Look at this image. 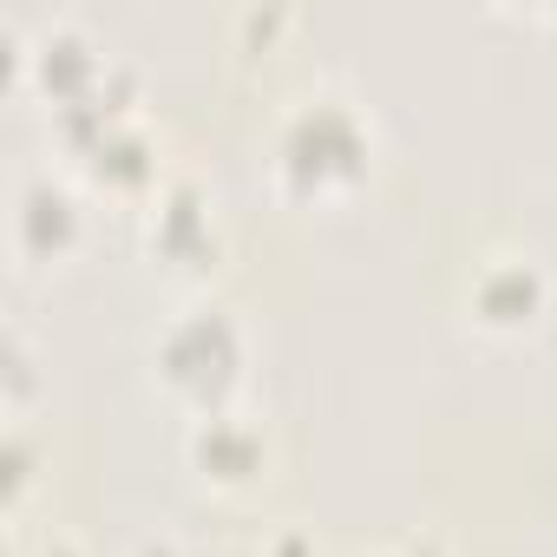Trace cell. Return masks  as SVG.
Segmentation results:
<instances>
[{"mask_svg":"<svg viewBox=\"0 0 557 557\" xmlns=\"http://www.w3.org/2000/svg\"><path fill=\"white\" fill-rule=\"evenodd\" d=\"M236 368H243V329L223 309H184L158 335V374L203 413L223 407V394L236 387Z\"/></svg>","mask_w":557,"mask_h":557,"instance_id":"2","label":"cell"},{"mask_svg":"<svg viewBox=\"0 0 557 557\" xmlns=\"http://www.w3.org/2000/svg\"><path fill=\"white\" fill-rule=\"evenodd\" d=\"M190 459L210 472V479H249L262 466V426L230 413V407H210L190 433Z\"/></svg>","mask_w":557,"mask_h":557,"instance_id":"8","label":"cell"},{"mask_svg":"<svg viewBox=\"0 0 557 557\" xmlns=\"http://www.w3.org/2000/svg\"><path fill=\"white\" fill-rule=\"evenodd\" d=\"M132 557H177V544H171V537H145Z\"/></svg>","mask_w":557,"mask_h":557,"instance_id":"9","label":"cell"},{"mask_svg":"<svg viewBox=\"0 0 557 557\" xmlns=\"http://www.w3.org/2000/svg\"><path fill=\"white\" fill-rule=\"evenodd\" d=\"M40 557H79V544H73V537H53V544H47Z\"/></svg>","mask_w":557,"mask_h":557,"instance_id":"10","label":"cell"},{"mask_svg":"<svg viewBox=\"0 0 557 557\" xmlns=\"http://www.w3.org/2000/svg\"><path fill=\"white\" fill-rule=\"evenodd\" d=\"M14 243L40 262H60L79 243V197L60 177H34L14 197Z\"/></svg>","mask_w":557,"mask_h":557,"instance_id":"6","label":"cell"},{"mask_svg":"<svg viewBox=\"0 0 557 557\" xmlns=\"http://www.w3.org/2000/svg\"><path fill=\"white\" fill-rule=\"evenodd\" d=\"M145 236L164 262H210L216 256V216H210V197L197 184H164L151 197V216H145Z\"/></svg>","mask_w":557,"mask_h":557,"instance_id":"5","label":"cell"},{"mask_svg":"<svg viewBox=\"0 0 557 557\" xmlns=\"http://www.w3.org/2000/svg\"><path fill=\"white\" fill-rule=\"evenodd\" d=\"M27 66H34V79L47 86V99H53V112H73V106H86V99H99V86L112 79V66H106V53L73 27V21H53V27H40V40L27 47Z\"/></svg>","mask_w":557,"mask_h":557,"instance_id":"3","label":"cell"},{"mask_svg":"<svg viewBox=\"0 0 557 557\" xmlns=\"http://www.w3.org/2000/svg\"><path fill=\"white\" fill-rule=\"evenodd\" d=\"M550 302V283L531 256H492L472 275V315L485 329H531Z\"/></svg>","mask_w":557,"mask_h":557,"instance_id":"4","label":"cell"},{"mask_svg":"<svg viewBox=\"0 0 557 557\" xmlns=\"http://www.w3.org/2000/svg\"><path fill=\"white\" fill-rule=\"evenodd\" d=\"M368 151H374V132L368 119L335 99V92H309L283 112L275 125V177L289 190H342L368 171Z\"/></svg>","mask_w":557,"mask_h":557,"instance_id":"1","label":"cell"},{"mask_svg":"<svg viewBox=\"0 0 557 557\" xmlns=\"http://www.w3.org/2000/svg\"><path fill=\"white\" fill-rule=\"evenodd\" d=\"M73 151H79V158H86V171H92V177H106V184H145V177L158 171V138L145 132V119H138V112H125V119L99 125V132H92V138H79Z\"/></svg>","mask_w":557,"mask_h":557,"instance_id":"7","label":"cell"}]
</instances>
